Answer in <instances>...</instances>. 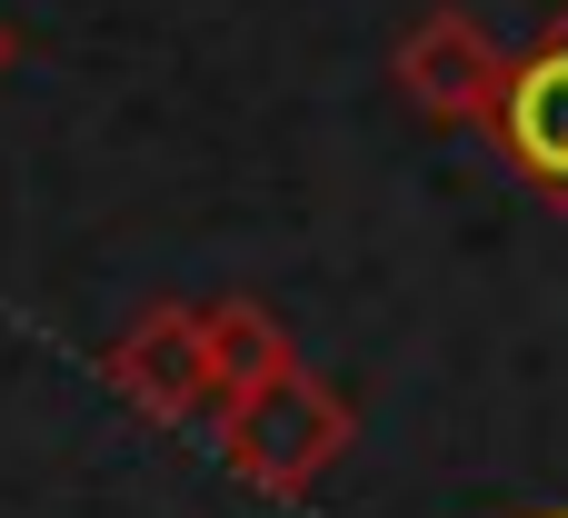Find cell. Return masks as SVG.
<instances>
[{
	"label": "cell",
	"instance_id": "3",
	"mask_svg": "<svg viewBox=\"0 0 568 518\" xmlns=\"http://www.w3.org/2000/svg\"><path fill=\"white\" fill-rule=\"evenodd\" d=\"M489 140L509 150V170H519L539 200H559V210H568V20H559V30H539V40L509 60L499 110H489Z\"/></svg>",
	"mask_w": 568,
	"mask_h": 518
},
{
	"label": "cell",
	"instance_id": "6",
	"mask_svg": "<svg viewBox=\"0 0 568 518\" xmlns=\"http://www.w3.org/2000/svg\"><path fill=\"white\" fill-rule=\"evenodd\" d=\"M10 50H20V40H10V20H0V70H10Z\"/></svg>",
	"mask_w": 568,
	"mask_h": 518
},
{
	"label": "cell",
	"instance_id": "4",
	"mask_svg": "<svg viewBox=\"0 0 568 518\" xmlns=\"http://www.w3.org/2000/svg\"><path fill=\"white\" fill-rule=\"evenodd\" d=\"M110 389H120L140 419H160V429H190V419L210 409V369H200V309H180V299L140 309V319L110 339Z\"/></svg>",
	"mask_w": 568,
	"mask_h": 518
},
{
	"label": "cell",
	"instance_id": "2",
	"mask_svg": "<svg viewBox=\"0 0 568 518\" xmlns=\"http://www.w3.org/2000/svg\"><path fill=\"white\" fill-rule=\"evenodd\" d=\"M399 100L419 110V120H479L489 130V110H499V80H509V50L469 20V10H429L409 40H399Z\"/></svg>",
	"mask_w": 568,
	"mask_h": 518
},
{
	"label": "cell",
	"instance_id": "5",
	"mask_svg": "<svg viewBox=\"0 0 568 518\" xmlns=\"http://www.w3.org/2000/svg\"><path fill=\"white\" fill-rule=\"evenodd\" d=\"M300 349H290V329L260 309V299H210L200 309V369H210V409L220 399H240V389H260V379H280Z\"/></svg>",
	"mask_w": 568,
	"mask_h": 518
},
{
	"label": "cell",
	"instance_id": "1",
	"mask_svg": "<svg viewBox=\"0 0 568 518\" xmlns=\"http://www.w3.org/2000/svg\"><path fill=\"white\" fill-rule=\"evenodd\" d=\"M349 439H359V409H349V389L320 379L310 359H290L280 379L220 399V459H230L250 489H270V499H310V489L349 459Z\"/></svg>",
	"mask_w": 568,
	"mask_h": 518
}]
</instances>
